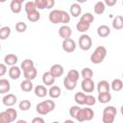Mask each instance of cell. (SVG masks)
<instances>
[{
    "mask_svg": "<svg viewBox=\"0 0 123 123\" xmlns=\"http://www.w3.org/2000/svg\"><path fill=\"white\" fill-rule=\"evenodd\" d=\"M49 21L53 24H59V23L66 24L70 21V15L65 11L53 10L49 13Z\"/></svg>",
    "mask_w": 123,
    "mask_h": 123,
    "instance_id": "1",
    "label": "cell"
},
{
    "mask_svg": "<svg viewBox=\"0 0 123 123\" xmlns=\"http://www.w3.org/2000/svg\"><path fill=\"white\" fill-rule=\"evenodd\" d=\"M55 107H56V104L53 100H44L37 105L36 110L38 114L45 115V114H48L49 112H51L52 111H54Z\"/></svg>",
    "mask_w": 123,
    "mask_h": 123,
    "instance_id": "2",
    "label": "cell"
},
{
    "mask_svg": "<svg viewBox=\"0 0 123 123\" xmlns=\"http://www.w3.org/2000/svg\"><path fill=\"white\" fill-rule=\"evenodd\" d=\"M106 56H107V49L104 46L100 45V46H97L96 49L91 54L90 61L94 64H99L105 60Z\"/></svg>",
    "mask_w": 123,
    "mask_h": 123,
    "instance_id": "3",
    "label": "cell"
},
{
    "mask_svg": "<svg viewBox=\"0 0 123 123\" xmlns=\"http://www.w3.org/2000/svg\"><path fill=\"white\" fill-rule=\"evenodd\" d=\"M116 113H117V111L113 106L106 107L103 111V115H102L103 123H113Z\"/></svg>",
    "mask_w": 123,
    "mask_h": 123,
    "instance_id": "4",
    "label": "cell"
},
{
    "mask_svg": "<svg viewBox=\"0 0 123 123\" xmlns=\"http://www.w3.org/2000/svg\"><path fill=\"white\" fill-rule=\"evenodd\" d=\"M93 117H94V111H93V110L90 109V108H84V109H81L77 120L79 122L89 121V120L93 119Z\"/></svg>",
    "mask_w": 123,
    "mask_h": 123,
    "instance_id": "5",
    "label": "cell"
},
{
    "mask_svg": "<svg viewBox=\"0 0 123 123\" xmlns=\"http://www.w3.org/2000/svg\"><path fill=\"white\" fill-rule=\"evenodd\" d=\"M78 43H79V47H80L82 50L87 51V50H89V49L91 48V46H92V39H91V37H90L88 35L83 34L82 36H80Z\"/></svg>",
    "mask_w": 123,
    "mask_h": 123,
    "instance_id": "6",
    "label": "cell"
},
{
    "mask_svg": "<svg viewBox=\"0 0 123 123\" xmlns=\"http://www.w3.org/2000/svg\"><path fill=\"white\" fill-rule=\"evenodd\" d=\"M81 87L84 92L90 93L93 92V90L95 89V84L92 81V79H83L81 83Z\"/></svg>",
    "mask_w": 123,
    "mask_h": 123,
    "instance_id": "7",
    "label": "cell"
},
{
    "mask_svg": "<svg viewBox=\"0 0 123 123\" xmlns=\"http://www.w3.org/2000/svg\"><path fill=\"white\" fill-rule=\"evenodd\" d=\"M37 10H43V9H51L55 5L54 0H36L35 1Z\"/></svg>",
    "mask_w": 123,
    "mask_h": 123,
    "instance_id": "8",
    "label": "cell"
},
{
    "mask_svg": "<svg viewBox=\"0 0 123 123\" xmlns=\"http://www.w3.org/2000/svg\"><path fill=\"white\" fill-rule=\"evenodd\" d=\"M62 49H63L64 52H66V53H72L76 49V42L72 38L63 39L62 44Z\"/></svg>",
    "mask_w": 123,
    "mask_h": 123,
    "instance_id": "9",
    "label": "cell"
},
{
    "mask_svg": "<svg viewBox=\"0 0 123 123\" xmlns=\"http://www.w3.org/2000/svg\"><path fill=\"white\" fill-rule=\"evenodd\" d=\"M17 102V97L12 93H8L2 98V103L7 107H12Z\"/></svg>",
    "mask_w": 123,
    "mask_h": 123,
    "instance_id": "10",
    "label": "cell"
},
{
    "mask_svg": "<svg viewBox=\"0 0 123 123\" xmlns=\"http://www.w3.org/2000/svg\"><path fill=\"white\" fill-rule=\"evenodd\" d=\"M72 35V29L67 26V25H62L59 28V36L63 38V39H67V38H70Z\"/></svg>",
    "mask_w": 123,
    "mask_h": 123,
    "instance_id": "11",
    "label": "cell"
},
{
    "mask_svg": "<svg viewBox=\"0 0 123 123\" xmlns=\"http://www.w3.org/2000/svg\"><path fill=\"white\" fill-rule=\"evenodd\" d=\"M63 66H62L61 64L59 63H56V64H53L51 67H50V73L55 77V78H58V77H61L62 74H63Z\"/></svg>",
    "mask_w": 123,
    "mask_h": 123,
    "instance_id": "12",
    "label": "cell"
},
{
    "mask_svg": "<svg viewBox=\"0 0 123 123\" xmlns=\"http://www.w3.org/2000/svg\"><path fill=\"white\" fill-rule=\"evenodd\" d=\"M111 89V84H109L108 81L102 80L97 84V91L98 93H105V92H110Z\"/></svg>",
    "mask_w": 123,
    "mask_h": 123,
    "instance_id": "13",
    "label": "cell"
},
{
    "mask_svg": "<svg viewBox=\"0 0 123 123\" xmlns=\"http://www.w3.org/2000/svg\"><path fill=\"white\" fill-rule=\"evenodd\" d=\"M22 0H12L10 4V9L13 13H19L22 10Z\"/></svg>",
    "mask_w": 123,
    "mask_h": 123,
    "instance_id": "14",
    "label": "cell"
},
{
    "mask_svg": "<svg viewBox=\"0 0 123 123\" xmlns=\"http://www.w3.org/2000/svg\"><path fill=\"white\" fill-rule=\"evenodd\" d=\"M55 80L56 78L48 71V72H44L43 75H42V83L45 85V86H52L55 83Z\"/></svg>",
    "mask_w": 123,
    "mask_h": 123,
    "instance_id": "15",
    "label": "cell"
},
{
    "mask_svg": "<svg viewBox=\"0 0 123 123\" xmlns=\"http://www.w3.org/2000/svg\"><path fill=\"white\" fill-rule=\"evenodd\" d=\"M4 62H5V64L10 65L12 67V66H14L18 62V57L14 54H8L4 57Z\"/></svg>",
    "mask_w": 123,
    "mask_h": 123,
    "instance_id": "16",
    "label": "cell"
},
{
    "mask_svg": "<svg viewBox=\"0 0 123 123\" xmlns=\"http://www.w3.org/2000/svg\"><path fill=\"white\" fill-rule=\"evenodd\" d=\"M34 92L36 94V96H37L38 98H43L48 94V90L46 89V87L42 85H37L35 88H34Z\"/></svg>",
    "mask_w": 123,
    "mask_h": 123,
    "instance_id": "17",
    "label": "cell"
},
{
    "mask_svg": "<svg viewBox=\"0 0 123 123\" xmlns=\"http://www.w3.org/2000/svg\"><path fill=\"white\" fill-rule=\"evenodd\" d=\"M21 75V68L14 65L9 69V76L12 80H17Z\"/></svg>",
    "mask_w": 123,
    "mask_h": 123,
    "instance_id": "18",
    "label": "cell"
},
{
    "mask_svg": "<svg viewBox=\"0 0 123 123\" xmlns=\"http://www.w3.org/2000/svg\"><path fill=\"white\" fill-rule=\"evenodd\" d=\"M111 34V29L107 25H100L97 28V35L100 37H107Z\"/></svg>",
    "mask_w": 123,
    "mask_h": 123,
    "instance_id": "19",
    "label": "cell"
},
{
    "mask_svg": "<svg viewBox=\"0 0 123 123\" xmlns=\"http://www.w3.org/2000/svg\"><path fill=\"white\" fill-rule=\"evenodd\" d=\"M11 89V84L7 79H0V93L1 94H8Z\"/></svg>",
    "mask_w": 123,
    "mask_h": 123,
    "instance_id": "20",
    "label": "cell"
},
{
    "mask_svg": "<svg viewBox=\"0 0 123 123\" xmlns=\"http://www.w3.org/2000/svg\"><path fill=\"white\" fill-rule=\"evenodd\" d=\"M70 14L73 16V17H78L81 15L82 13V8L80 6V4L78 3H73L71 6H70Z\"/></svg>",
    "mask_w": 123,
    "mask_h": 123,
    "instance_id": "21",
    "label": "cell"
},
{
    "mask_svg": "<svg viewBox=\"0 0 123 123\" xmlns=\"http://www.w3.org/2000/svg\"><path fill=\"white\" fill-rule=\"evenodd\" d=\"M23 75H24V77H25V80L33 81V80L37 77V70L36 67H32V68H30V69L24 71V72H23Z\"/></svg>",
    "mask_w": 123,
    "mask_h": 123,
    "instance_id": "22",
    "label": "cell"
},
{
    "mask_svg": "<svg viewBox=\"0 0 123 123\" xmlns=\"http://www.w3.org/2000/svg\"><path fill=\"white\" fill-rule=\"evenodd\" d=\"M61 93H62L61 88H60V86H52L49 88V90H48L49 96H50L51 98H53V99L59 98V97L61 96Z\"/></svg>",
    "mask_w": 123,
    "mask_h": 123,
    "instance_id": "23",
    "label": "cell"
},
{
    "mask_svg": "<svg viewBox=\"0 0 123 123\" xmlns=\"http://www.w3.org/2000/svg\"><path fill=\"white\" fill-rule=\"evenodd\" d=\"M112 27L115 30H121L123 29V16L122 15H116L112 20Z\"/></svg>",
    "mask_w": 123,
    "mask_h": 123,
    "instance_id": "24",
    "label": "cell"
},
{
    "mask_svg": "<svg viewBox=\"0 0 123 123\" xmlns=\"http://www.w3.org/2000/svg\"><path fill=\"white\" fill-rule=\"evenodd\" d=\"M111 88L113 91H116V92L122 90V88H123V82H122V80H120V79L112 80V82L111 84Z\"/></svg>",
    "mask_w": 123,
    "mask_h": 123,
    "instance_id": "25",
    "label": "cell"
},
{
    "mask_svg": "<svg viewBox=\"0 0 123 123\" xmlns=\"http://www.w3.org/2000/svg\"><path fill=\"white\" fill-rule=\"evenodd\" d=\"M93 10H94V12L96 14H99L100 15V14L104 13V12L106 10V5H105V3L103 1H98V2L95 3Z\"/></svg>",
    "mask_w": 123,
    "mask_h": 123,
    "instance_id": "26",
    "label": "cell"
},
{
    "mask_svg": "<svg viewBox=\"0 0 123 123\" xmlns=\"http://www.w3.org/2000/svg\"><path fill=\"white\" fill-rule=\"evenodd\" d=\"M20 88L25 92H29L34 88V85H33L32 81L24 80V81H22L20 83Z\"/></svg>",
    "mask_w": 123,
    "mask_h": 123,
    "instance_id": "27",
    "label": "cell"
},
{
    "mask_svg": "<svg viewBox=\"0 0 123 123\" xmlns=\"http://www.w3.org/2000/svg\"><path fill=\"white\" fill-rule=\"evenodd\" d=\"M97 100L102 103V104H107L111 100V94L110 92H105V93H99Z\"/></svg>",
    "mask_w": 123,
    "mask_h": 123,
    "instance_id": "28",
    "label": "cell"
},
{
    "mask_svg": "<svg viewBox=\"0 0 123 123\" xmlns=\"http://www.w3.org/2000/svg\"><path fill=\"white\" fill-rule=\"evenodd\" d=\"M32 67H35V63H34L33 60H31V59H25L21 62V65H20V68L23 70V72L32 68Z\"/></svg>",
    "mask_w": 123,
    "mask_h": 123,
    "instance_id": "29",
    "label": "cell"
},
{
    "mask_svg": "<svg viewBox=\"0 0 123 123\" xmlns=\"http://www.w3.org/2000/svg\"><path fill=\"white\" fill-rule=\"evenodd\" d=\"M11 32H12V30H11V28L9 26L1 27L0 28V38L3 39V40L8 38L10 37V35H11Z\"/></svg>",
    "mask_w": 123,
    "mask_h": 123,
    "instance_id": "30",
    "label": "cell"
},
{
    "mask_svg": "<svg viewBox=\"0 0 123 123\" xmlns=\"http://www.w3.org/2000/svg\"><path fill=\"white\" fill-rule=\"evenodd\" d=\"M89 27H90V24H88V23H86V22H84V21H81V20H79V22H78L77 25H76L77 31H78V32H81V33L86 32V31L89 29Z\"/></svg>",
    "mask_w": 123,
    "mask_h": 123,
    "instance_id": "31",
    "label": "cell"
},
{
    "mask_svg": "<svg viewBox=\"0 0 123 123\" xmlns=\"http://www.w3.org/2000/svg\"><path fill=\"white\" fill-rule=\"evenodd\" d=\"M39 18H40V13L37 10H36L35 12H32L27 14V19L30 22H37V21L39 20Z\"/></svg>",
    "mask_w": 123,
    "mask_h": 123,
    "instance_id": "32",
    "label": "cell"
},
{
    "mask_svg": "<svg viewBox=\"0 0 123 123\" xmlns=\"http://www.w3.org/2000/svg\"><path fill=\"white\" fill-rule=\"evenodd\" d=\"M66 77H67L68 79H70L71 81L77 83L78 80H79V78H80V73H79L78 70H76V69H71V70L68 71Z\"/></svg>",
    "mask_w": 123,
    "mask_h": 123,
    "instance_id": "33",
    "label": "cell"
},
{
    "mask_svg": "<svg viewBox=\"0 0 123 123\" xmlns=\"http://www.w3.org/2000/svg\"><path fill=\"white\" fill-rule=\"evenodd\" d=\"M86 96V94H85L84 92H77L74 95V101L79 105H85Z\"/></svg>",
    "mask_w": 123,
    "mask_h": 123,
    "instance_id": "34",
    "label": "cell"
},
{
    "mask_svg": "<svg viewBox=\"0 0 123 123\" xmlns=\"http://www.w3.org/2000/svg\"><path fill=\"white\" fill-rule=\"evenodd\" d=\"M81 76L83 77V79H92L93 70L91 68H89V67H85V68L82 69Z\"/></svg>",
    "mask_w": 123,
    "mask_h": 123,
    "instance_id": "35",
    "label": "cell"
},
{
    "mask_svg": "<svg viewBox=\"0 0 123 123\" xmlns=\"http://www.w3.org/2000/svg\"><path fill=\"white\" fill-rule=\"evenodd\" d=\"M63 86H64V87H65L67 90H73V89L76 87L77 83H76V82H73V81H71L70 79H68L67 77H65L64 80H63Z\"/></svg>",
    "mask_w": 123,
    "mask_h": 123,
    "instance_id": "36",
    "label": "cell"
},
{
    "mask_svg": "<svg viewBox=\"0 0 123 123\" xmlns=\"http://www.w3.org/2000/svg\"><path fill=\"white\" fill-rule=\"evenodd\" d=\"M24 10L26 12V13H30L32 12H35L37 10L36 8V4H35V1H28L25 3V6H24Z\"/></svg>",
    "mask_w": 123,
    "mask_h": 123,
    "instance_id": "37",
    "label": "cell"
},
{
    "mask_svg": "<svg viewBox=\"0 0 123 123\" xmlns=\"http://www.w3.org/2000/svg\"><path fill=\"white\" fill-rule=\"evenodd\" d=\"M80 20L81 21H84V22H86L88 24H91L94 21V16L90 12H85L83 15H81Z\"/></svg>",
    "mask_w": 123,
    "mask_h": 123,
    "instance_id": "38",
    "label": "cell"
},
{
    "mask_svg": "<svg viewBox=\"0 0 123 123\" xmlns=\"http://www.w3.org/2000/svg\"><path fill=\"white\" fill-rule=\"evenodd\" d=\"M31 106H32V104H31V102L29 100H22V101H20V103L18 105L20 111H29Z\"/></svg>",
    "mask_w": 123,
    "mask_h": 123,
    "instance_id": "39",
    "label": "cell"
},
{
    "mask_svg": "<svg viewBox=\"0 0 123 123\" xmlns=\"http://www.w3.org/2000/svg\"><path fill=\"white\" fill-rule=\"evenodd\" d=\"M82 108H80L79 106H72L69 110V113L71 115V117H73L74 119H77L78 118V115L80 113V111H81Z\"/></svg>",
    "mask_w": 123,
    "mask_h": 123,
    "instance_id": "40",
    "label": "cell"
},
{
    "mask_svg": "<svg viewBox=\"0 0 123 123\" xmlns=\"http://www.w3.org/2000/svg\"><path fill=\"white\" fill-rule=\"evenodd\" d=\"M27 30V24L25 22L19 21L15 24V31L17 33H24Z\"/></svg>",
    "mask_w": 123,
    "mask_h": 123,
    "instance_id": "41",
    "label": "cell"
},
{
    "mask_svg": "<svg viewBox=\"0 0 123 123\" xmlns=\"http://www.w3.org/2000/svg\"><path fill=\"white\" fill-rule=\"evenodd\" d=\"M96 98L93 96V95H91V94H86V100H85V105H86V106H93V105H95V103H96Z\"/></svg>",
    "mask_w": 123,
    "mask_h": 123,
    "instance_id": "42",
    "label": "cell"
},
{
    "mask_svg": "<svg viewBox=\"0 0 123 123\" xmlns=\"http://www.w3.org/2000/svg\"><path fill=\"white\" fill-rule=\"evenodd\" d=\"M12 119L9 116V114L5 111H1L0 112V123H11Z\"/></svg>",
    "mask_w": 123,
    "mask_h": 123,
    "instance_id": "43",
    "label": "cell"
},
{
    "mask_svg": "<svg viewBox=\"0 0 123 123\" xmlns=\"http://www.w3.org/2000/svg\"><path fill=\"white\" fill-rule=\"evenodd\" d=\"M6 112H7V113L9 114V116L11 117L12 122H13V121L16 119V117H17V111H16L14 109H12V108H9V109L6 110Z\"/></svg>",
    "mask_w": 123,
    "mask_h": 123,
    "instance_id": "44",
    "label": "cell"
},
{
    "mask_svg": "<svg viewBox=\"0 0 123 123\" xmlns=\"http://www.w3.org/2000/svg\"><path fill=\"white\" fill-rule=\"evenodd\" d=\"M7 72V64L5 63H0V76H4L5 73Z\"/></svg>",
    "mask_w": 123,
    "mask_h": 123,
    "instance_id": "45",
    "label": "cell"
},
{
    "mask_svg": "<svg viewBox=\"0 0 123 123\" xmlns=\"http://www.w3.org/2000/svg\"><path fill=\"white\" fill-rule=\"evenodd\" d=\"M31 123H45V121H44V119L42 117L37 116V117H34Z\"/></svg>",
    "mask_w": 123,
    "mask_h": 123,
    "instance_id": "46",
    "label": "cell"
},
{
    "mask_svg": "<svg viewBox=\"0 0 123 123\" xmlns=\"http://www.w3.org/2000/svg\"><path fill=\"white\" fill-rule=\"evenodd\" d=\"M105 5L109 6V7H113L116 3H117V0H105Z\"/></svg>",
    "mask_w": 123,
    "mask_h": 123,
    "instance_id": "47",
    "label": "cell"
},
{
    "mask_svg": "<svg viewBox=\"0 0 123 123\" xmlns=\"http://www.w3.org/2000/svg\"><path fill=\"white\" fill-rule=\"evenodd\" d=\"M15 123H28L26 120H23V119H20V120H17Z\"/></svg>",
    "mask_w": 123,
    "mask_h": 123,
    "instance_id": "48",
    "label": "cell"
},
{
    "mask_svg": "<svg viewBox=\"0 0 123 123\" xmlns=\"http://www.w3.org/2000/svg\"><path fill=\"white\" fill-rule=\"evenodd\" d=\"M63 123H75V122H74L73 120H70V119H66V120H65Z\"/></svg>",
    "mask_w": 123,
    "mask_h": 123,
    "instance_id": "49",
    "label": "cell"
},
{
    "mask_svg": "<svg viewBox=\"0 0 123 123\" xmlns=\"http://www.w3.org/2000/svg\"><path fill=\"white\" fill-rule=\"evenodd\" d=\"M120 112H121V114L123 115V105H122L121 108H120Z\"/></svg>",
    "mask_w": 123,
    "mask_h": 123,
    "instance_id": "50",
    "label": "cell"
},
{
    "mask_svg": "<svg viewBox=\"0 0 123 123\" xmlns=\"http://www.w3.org/2000/svg\"><path fill=\"white\" fill-rule=\"evenodd\" d=\"M52 123H60V122H59V121H53Z\"/></svg>",
    "mask_w": 123,
    "mask_h": 123,
    "instance_id": "51",
    "label": "cell"
},
{
    "mask_svg": "<svg viewBox=\"0 0 123 123\" xmlns=\"http://www.w3.org/2000/svg\"><path fill=\"white\" fill-rule=\"evenodd\" d=\"M122 78H123V73H122Z\"/></svg>",
    "mask_w": 123,
    "mask_h": 123,
    "instance_id": "52",
    "label": "cell"
},
{
    "mask_svg": "<svg viewBox=\"0 0 123 123\" xmlns=\"http://www.w3.org/2000/svg\"><path fill=\"white\" fill-rule=\"evenodd\" d=\"M122 5H123V1H122Z\"/></svg>",
    "mask_w": 123,
    "mask_h": 123,
    "instance_id": "53",
    "label": "cell"
}]
</instances>
